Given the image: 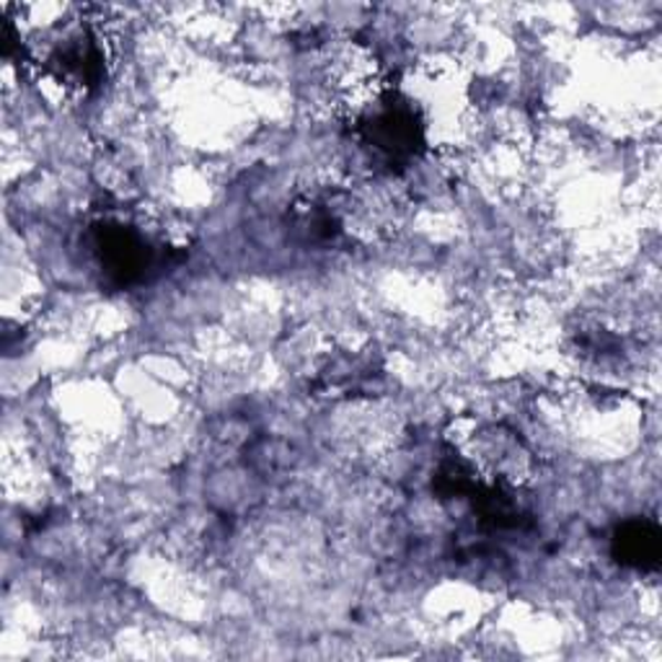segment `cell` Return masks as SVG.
Wrapping results in <instances>:
<instances>
[{
	"mask_svg": "<svg viewBox=\"0 0 662 662\" xmlns=\"http://www.w3.org/2000/svg\"><path fill=\"white\" fill-rule=\"evenodd\" d=\"M619 557L627 561V565L634 567H654L660 557V538L658 530L647 523H634V526H627L619 536Z\"/></svg>",
	"mask_w": 662,
	"mask_h": 662,
	"instance_id": "cell-1",
	"label": "cell"
}]
</instances>
